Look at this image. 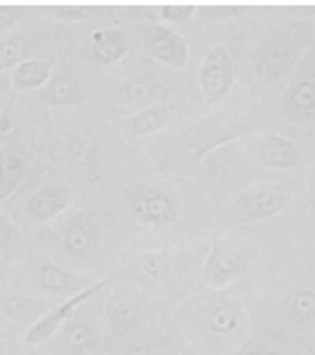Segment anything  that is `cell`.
Returning a JSON list of instances; mask_svg holds the SVG:
<instances>
[{
  "mask_svg": "<svg viewBox=\"0 0 315 355\" xmlns=\"http://www.w3.org/2000/svg\"><path fill=\"white\" fill-rule=\"evenodd\" d=\"M69 202V195L58 187H48L30 196L24 211L27 222L40 226L62 211Z\"/></svg>",
  "mask_w": 315,
  "mask_h": 355,
  "instance_id": "obj_4",
  "label": "cell"
},
{
  "mask_svg": "<svg viewBox=\"0 0 315 355\" xmlns=\"http://www.w3.org/2000/svg\"><path fill=\"white\" fill-rule=\"evenodd\" d=\"M94 291H96V288L83 291L79 295L69 299L65 303L61 304L60 306L46 311L40 320L36 321L30 327L29 331L25 335L26 343H30V345H38L51 337L60 328L61 324L69 317V315L73 311L75 307L88 298Z\"/></svg>",
  "mask_w": 315,
  "mask_h": 355,
  "instance_id": "obj_5",
  "label": "cell"
},
{
  "mask_svg": "<svg viewBox=\"0 0 315 355\" xmlns=\"http://www.w3.org/2000/svg\"><path fill=\"white\" fill-rule=\"evenodd\" d=\"M294 97L298 105H310L315 100V88L309 83H303L296 89Z\"/></svg>",
  "mask_w": 315,
  "mask_h": 355,
  "instance_id": "obj_16",
  "label": "cell"
},
{
  "mask_svg": "<svg viewBox=\"0 0 315 355\" xmlns=\"http://www.w3.org/2000/svg\"><path fill=\"white\" fill-rule=\"evenodd\" d=\"M233 67L224 47L215 46L199 67V83L210 105L224 99L233 83Z\"/></svg>",
  "mask_w": 315,
  "mask_h": 355,
  "instance_id": "obj_1",
  "label": "cell"
},
{
  "mask_svg": "<svg viewBox=\"0 0 315 355\" xmlns=\"http://www.w3.org/2000/svg\"><path fill=\"white\" fill-rule=\"evenodd\" d=\"M193 10L192 6H166L163 8V15L171 21H183L191 17Z\"/></svg>",
  "mask_w": 315,
  "mask_h": 355,
  "instance_id": "obj_14",
  "label": "cell"
},
{
  "mask_svg": "<svg viewBox=\"0 0 315 355\" xmlns=\"http://www.w3.org/2000/svg\"><path fill=\"white\" fill-rule=\"evenodd\" d=\"M24 177L19 159L10 153H0V200L10 197Z\"/></svg>",
  "mask_w": 315,
  "mask_h": 355,
  "instance_id": "obj_8",
  "label": "cell"
},
{
  "mask_svg": "<svg viewBox=\"0 0 315 355\" xmlns=\"http://www.w3.org/2000/svg\"><path fill=\"white\" fill-rule=\"evenodd\" d=\"M236 355H277L264 347V346L252 345V343H248L245 345L241 351L239 352Z\"/></svg>",
  "mask_w": 315,
  "mask_h": 355,
  "instance_id": "obj_17",
  "label": "cell"
},
{
  "mask_svg": "<svg viewBox=\"0 0 315 355\" xmlns=\"http://www.w3.org/2000/svg\"><path fill=\"white\" fill-rule=\"evenodd\" d=\"M24 38L10 35L0 40V71L18 62L24 55Z\"/></svg>",
  "mask_w": 315,
  "mask_h": 355,
  "instance_id": "obj_12",
  "label": "cell"
},
{
  "mask_svg": "<svg viewBox=\"0 0 315 355\" xmlns=\"http://www.w3.org/2000/svg\"><path fill=\"white\" fill-rule=\"evenodd\" d=\"M43 304L40 300L25 296H14L10 300L8 313L15 320H39L46 312L42 311Z\"/></svg>",
  "mask_w": 315,
  "mask_h": 355,
  "instance_id": "obj_10",
  "label": "cell"
},
{
  "mask_svg": "<svg viewBox=\"0 0 315 355\" xmlns=\"http://www.w3.org/2000/svg\"><path fill=\"white\" fill-rule=\"evenodd\" d=\"M73 88L71 83L65 79H55L51 85L43 92L41 96L50 103H63L72 98Z\"/></svg>",
  "mask_w": 315,
  "mask_h": 355,
  "instance_id": "obj_13",
  "label": "cell"
},
{
  "mask_svg": "<svg viewBox=\"0 0 315 355\" xmlns=\"http://www.w3.org/2000/svg\"><path fill=\"white\" fill-rule=\"evenodd\" d=\"M142 33L145 46L158 60L174 68L185 65L188 46L179 33L161 24L147 25Z\"/></svg>",
  "mask_w": 315,
  "mask_h": 355,
  "instance_id": "obj_2",
  "label": "cell"
},
{
  "mask_svg": "<svg viewBox=\"0 0 315 355\" xmlns=\"http://www.w3.org/2000/svg\"><path fill=\"white\" fill-rule=\"evenodd\" d=\"M169 113V109L165 106H158L141 112L134 119V130L143 134L163 128L168 122Z\"/></svg>",
  "mask_w": 315,
  "mask_h": 355,
  "instance_id": "obj_11",
  "label": "cell"
},
{
  "mask_svg": "<svg viewBox=\"0 0 315 355\" xmlns=\"http://www.w3.org/2000/svg\"><path fill=\"white\" fill-rule=\"evenodd\" d=\"M289 194L280 183L258 184L239 198L247 215L244 220H255L278 214L287 205Z\"/></svg>",
  "mask_w": 315,
  "mask_h": 355,
  "instance_id": "obj_3",
  "label": "cell"
},
{
  "mask_svg": "<svg viewBox=\"0 0 315 355\" xmlns=\"http://www.w3.org/2000/svg\"><path fill=\"white\" fill-rule=\"evenodd\" d=\"M72 277L55 264H46L39 271L38 284L42 289L52 293L71 289Z\"/></svg>",
  "mask_w": 315,
  "mask_h": 355,
  "instance_id": "obj_9",
  "label": "cell"
},
{
  "mask_svg": "<svg viewBox=\"0 0 315 355\" xmlns=\"http://www.w3.org/2000/svg\"><path fill=\"white\" fill-rule=\"evenodd\" d=\"M51 73V66L44 60L21 61L12 72V83L21 89H35L43 85Z\"/></svg>",
  "mask_w": 315,
  "mask_h": 355,
  "instance_id": "obj_7",
  "label": "cell"
},
{
  "mask_svg": "<svg viewBox=\"0 0 315 355\" xmlns=\"http://www.w3.org/2000/svg\"><path fill=\"white\" fill-rule=\"evenodd\" d=\"M251 152L261 163L274 167L294 166L299 156L294 144L277 134H269L256 141Z\"/></svg>",
  "mask_w": 315,
  "mask_h": 355,
  "instance_id": "obj_6",
  "label": "cell"
},
{
  "mask_svg": "<svg viewBox=\"0 0 315 355\" xmlns=\"http://www.w3.org/2000/svg\"><path fill=\"white\" fill-rule=\"evenodd\" d=\"M24 7H13V6H0V33L8 29L16 21L24 11Z\"/></svg>",
  "mask_w": 315,
  "mask_h": 355,
  "instance_id": "obj_15",
  "label": "cell"
}]
</instances>
